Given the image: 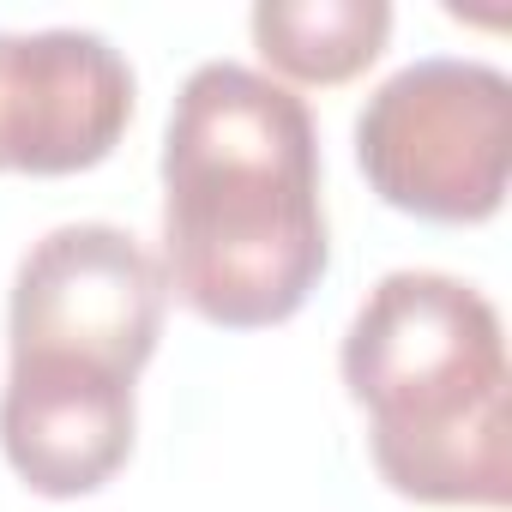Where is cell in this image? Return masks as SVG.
<instances>
[{"mask_svg":"<svg viewBox=\"0 0 512 512\" xmlns=\"http://www.w3.org/2000/svg\"><path fill=\"white\" fill-rule=\"evenodd\" d=\"M253 49L278 85H350L386 55V0H260L247 19Z\"/></svg>","mask_w":512,"mask_h":512,"instance_id":"6","label":"cell"},{"mask_svg":"<svg viewBox=\"0 0 512 512\" xmlns=\"http://www.w3.org/2000/svg\"><path fill=\"white\" fill-rule=\"evenodd\" d=\"M344 392L380 482L416 506L512 500V368L494 302L452 272H386L350 314Z\"/></svg>","mask_w":512,"mask_h":512,"instance_id":"2","label":"cell"},{"mask_svg":"<svg viewBox=\"0 0 512 512\" xmlns=\"http://www.w3.org/2000/svg\"><path fill=\"white\" fill-rule=\"evenodd\" d=\"M139 103L127 55L97 31H0V175L97 169Z\"/></svg>","mask_w":512,"mask_h":512,"instance_id":"5","label":"cell"},{"mask_svg":"<svg viewBox=\"0 0 512 512\" xmlns=\"http://www.w3.org/2000/svg\"><path fill=\"white\" fill-rule=\"evenodd\" d=\"M163 284L217 332L308 308L332 266L320 133L308 103L241 61L187 73L163 133Z\"/></svg>","mask_w":512,"mask_h":512,"instance_id":"1","label":"cell"},{"mask_svg":"<svg viewBox=\"0 0 512 512\" xmlns=\"http://www.w3.org/2000/svg\"><path fill=\"white\" fill-rule=\"evenodd\" d=\"M356 163L404 217L488 223L512 175V79L464 55L398 67L356 115Z\"/></svg>","mask_w":512,"mask_h":512,"instance_id":"4","label":"cell"},{"mask_svg":"<svg viewBox=\"0 0 512 512\" xmlns=\"http://www.w3.org/2000/svg\"><path fill=\"white\" fill-rule=\"evenodd\" d=\"M169 284L157 253L121 223H61L25 247L7 302V386L139 398L157 356Z\"/></svg>","mask_w":512,"mask_h":512,"instance_id":"3","label":"cell"}]
</instances>
